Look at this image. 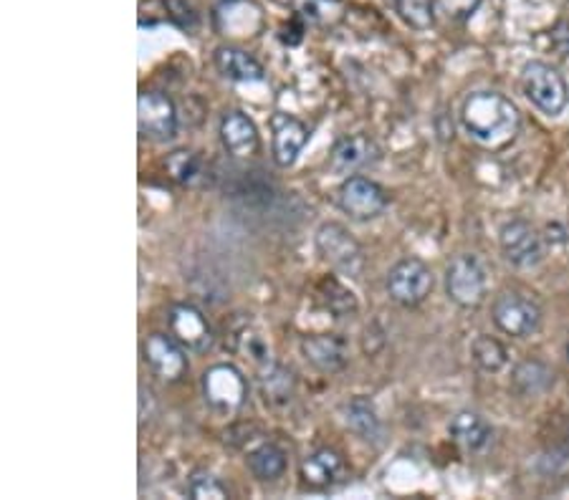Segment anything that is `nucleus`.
Wrapping results in <instances>:
<instances>
[{"label": "nucleus", "mask_w": 569, "mask_h": 500, "mask_svg": "<svg viewBox=\"0 0 569 500\" xmlns=\"http://www.w3.org/2000/svg\"><path fill=\"white\" fill-rule=\"evenodd\" d=\"M491 316L496 329L511 336V339H527V336L537 334L541 326L539 304L531 296L519 294V290H504L501 296H496Z\"/></svg>", "instance_id": "7"}, {"label": "nucleus", "mask_w": 569, "mask_h": 500, "mask_svg": "<svg viewBox=\"0 0 569 500\" xmlns=\"http://www.w3.org/2000/svg\"><path fill=\"white\" fill-rule=\"evenodd\" d=\"M205 405L221 417L241 412L248 399V379L233 364H213L203 375Z\"/></svg>", "instance_id": "4"}, {"label": "nucleus", "mask_w": 569, "mask_h": 500, "mask_svg": "<svg viewBox=\"0 0 569 500\" xmlns=\"http://www.w3.org/2000/svg\"><path fill=\"white\" fill-rule=\"evenodd\" d=\"M460 124L484 147L504 150L517 140L521 114L517 104L499 91H476L460 104Z\"/></svg>", "instance_id": "1"}, {"label": "nucleus", "mask_w": 569, "mask_h": 500, "mask_svg": "<svg viewBox=\"0 0 569 500\" xmlns=\"http://www.w3.org/2000/svg\"><path fill=\"white\" fill-rule=\"evenodd\" d=\"M552 385V369L547 367L545 361H521L517 371H514V387L519 389L521 395H539Z\"/></svg>", "instance_id": "28"}, {"label": "nucleus", "mask_w": 569, "mask_h": 500, "mask_svg": "<svg viewBox=\"0 0 569 500\" xmlns=\"http://www.w3.org/2000/svg\"><path fill=\"white\" fill-rule=\"evenodd\" d=\"M142 359L150 371L162 381H175L187 375V349L180 344L173 334H150L142 344Z\"/></svg>", "instance_id": "11"}, {"label": "nucleus", "mask_w": 569, "mask_h": 500, "mask_svg": "<svg viewBox=\"0 0 569 500\" xmlns=\"http://www.w3.org/2000/svg\"><path fill=\"white\" fill-rule=\"evenodd\" d=\"M383 160V150L367 134H347L334 142L329 154V170L334 175H357L359 170L375 167Z\"/></svg>", "instance_id": "14"}, {"label": "nucleus", "mask_w": 569, "mask_h": 500, "mask_svg": "<svg viewBox=\"0 0 569 500\" xmlns=\"http://www.w3.org/2000/svg\"><path fill=\"white\" fill-rule=\"evenodd\" d=\"M471 359L478 369L486 371V375H496V371H501L506 364H509V351H506L499 339H494L489 334H481L476 336L471 344Z\"/></svg>", "instance_id": "27"}, {"label": "nucleus", "mask_w": 569, "mask_h": 500, "mask_svg": "<svg viewBox=\"0 0 569 500\" xmlns=\"http://www.w3.org/2000/svg\"><path fill=\"white\" fill-rule=\"evenodd\" d=\"M177 106L165 91L148 89L138 99V130L148 142H170L177 136Z\"/></svg>", "instance_id": "8"}, {"label": "nucleus", "mask_w": 569, "mask_h": 500, "mask_svg": "<svg viewBox=\"0 0 569 500\" xmlns=\"http://www.w3.org/2000/svg\"><path fill=\"white\" fill-rule=\"evenodd\" d=\"M167 331L183 344L187 351L205 354L213 347L215 331L207 316L193 304H173L167 308Z\"/></svg>", "instance_id": "12"}, {"label": "nucleus", "mask_w": 569, "mask_h": 500, "mask_svg": "<svg viewBox=\"0 0 569 500\" xmlns=\"http://www.w3.org/2000/svg\"><path fill=\"white\" fill-rule=\"evenodd\" d=\"M319 302L324 304L329 314H334L337 318H352L357 314V298L347 286H342L337 278H324L319 288Z\"/></svg>", "instance_id": "26"}, {"label": "nucleus", "mask_w": 569, "mask_h": 500, "mask_svg": "<svg viewBox=\"0 0 569 500\" xmlns=\"http://www.w3.org/2000/svg\"><path fill=\"white\" fill-rule=\"evenodd\" d=\"M342 422L363 440H377L383 432L377 409L367 397H352L349 402L342 405Z\"/></svg>", "instance_id": "21"}, {"label": "nucleus", "mask_w": 569, "mask_h": 500, "mask_svg": "<svg viewBox=\"0 0 569 500\" xmlns=\"http://www.w3.org/2000/svg\"><path fill=\"white\" fill-rule=\"evenodd\" d=\"M446 294L460 308H478L489 294V268L476 253H460L446 268Z\"/></svg>", "instance_id": "3"}, {"label": "nucleus", "mask_w": 569, "mask_h": 500, "mask_svg": "<svg viewBox=\"0 0 569 500\" xmlns=\"http://www.w3.org/2000/svg\"><path fill=\"white\" fill-rule=\"evenodd\" d=\"M499 245L504 258L511 263L514 268L529 271L537 268L545 261V238L529 221L514 217V221L504 223L499 233Z\"/></svg>", "instance_id": "10"}, {"label": "nucleus", "mask_w": 569, "mask_h": 500, "mask_svg": "<svg viewBox=\"0 0 569 500\" xmlns=\"http://www.w3.org/2000/svg\"><path fill=\"white\" fill-rule=\"evenodd\" d=\"M521 91L547 116L562 114L569 99L567 81L555 67H549L545 61H529L521 69Z\"/></svg>", "instance_id": "5"}, {"label": "nucleus", "mask_w": 569, "mask_h": 500, "mask_svg": "<svg viewBox=\"0 0 569 500\" xmlns=\"http://www.w3.org/2000/svg\"><path fill=\"white\" fill-rule=\"evenodd\" d=\"M219 134L223 150L236 160H248L261 147V134L256 122H253L246 112H241V109H228V112L221 116Z\"/></svg>", "instance_id": "15"}, {"label": "nucleus", "mask_w": 569, "mask_h": 500, "mask_svg": "<svg viewBox=\"0 0 569 500\" xmlns=\"http://www.w3.org/2000/svg\"><path fill=\"white\" fill-rule=\"evenodd\" d=\"M450 440L466 452H484L494 442V427L478 412H458L448 425Z\"/></svg>", "instance_id": "19"}, {"label": "nucleus", "mask_w": 569, "mask_h": 500, "mask_svg": "<svg viewBox=\"0 0 569 500\" xmlns=\"http://www.w3.org/2000/svg\"><path fill=\"white\" fill-rule=\"evenodd\" d=\"M271 157L278 167H292L299 160L302 150L309 142V126L294 114L274 112L271 114Z\"/></svg>", "instance_id": "13"}, {"label": "nucleus", "mask_w": 569, "mask_h": 500, "mask_svg": "<svg viewBox=\"0 0 569 500\" xmlns=\"http://www.w3.org/2000/svg\"><path fill=\"white\" fill-rule=\"evenodd\" d=\"M304 359L319 371H339L349 361V341L342 334H309L302 339Z\"/></svg>", "instance_id": "17"}, {"label": "nucleus", "mask_w": 569, "mask_h": 500, "mask_svg": "<svg viewBox=\"0 0 569 500\" xmlns=\"http://www.w3.org/2000/svg\"><path fill=\"white\" fill-rule=\"evenodd\" d=\"M387 296L405 308L420 306L436 288V276L426 261L408 256L397 261L385 278Z\"/></svg>", "instance_id": "6"}, {"label": "nucleus", "mask_w": 569, "mask_h": 500, "mask_svg": "<svg viewBox=\"0 0 569 500\" xmlns=\"http://www.w3.org/2000/svg\"><path fill=\"white\" fill-rule=\"evenodd\" d=\"M387 3L413 31H428L436 25V0H387Z\"/></svg>", "instance_id": "25"}, {"label": "nucleus", "mask_w": 569, "mask_h": 500, "mask_svg": "<svg viewBox=\"0 0 569 500\" xmlns=\"http://www.w3.org/2000/svg\"><path fill=\"white\" fill-rule=\"evenodd\" d=\"M347 476V462L337 450L322 448L306 455L299 466V478L306 488L312 490H329L339 486Z\"/></svg>", "instance_id": "16"}, {"label": "nucleus", "mask_w": 569, "mask_h": 500, "mask_svg": "<svg viewBox=\"0 0 569 500\" xmlns=\"http://www.w3.org/2000/svg\"><path fill=\"white\" fill-rule=\"evenodd\" d=\"M246 466L251 476L261 480V483H276L286 472V452L274 442H264L248 452Z\"/></svg>", "instance_id": "22"}, {"label": "nucleus", "mask_w": 569, "mask_h": 500, "mask_svg": "<svg viewBox=\"0 0 569 500\" xmlns=\"http://www.w3.org/2000/svg\"><path fill=\"white\" fill-rule=\"evenodd\" d=\"M549 41H552L559 57H569V21H559L555 29L549 31Z\"/></svg>", "instance_id": "31"}, {"label": "nucleus", "mask_w": 569, "mask_h": 500, "mask_svg": "<svg viewBox=\"0 0 569 500\" xmlns=\"http://www.w3.org/2000/svg\"><path fill=\"white\" fill-rule=\"evenodd\" d=\"M314 245L322 261L347 278H359L365 271V251L342 223H322L314 233Z\"/></svg>", "instance_id": "2"}, {"label": "nucleus", "mask_w": 569, "mask_h": 500, "mask_svg": "<svg viewBox=\"0 0 569 500\" xmlns=\"http://www.w3.org/2000/svg\"><path fill=\"white\" fill-rule=\"evenodd\" d=\"M261 397L271 409H284L294 402L296 397V377L294 371L284 367V364H271L266 371L258 375Z\"/></svg>", "instance_id": "20"}, {"label": "nucleus", "mask_w": 569, "mask_h": 500, "mask_svg": "<svg viewBox=\"0 0 569 500\" xmlns=\"http://www.w3.org/2000/svg\"><path fill=\"white\" fill-rule=\"evenodd\" d=\"M187 496L195 498V500H207V498L223 500V498H228L231 493H228V486H225L221 478H215L213 472L195 470L193 476L187 478Z\"/></svg>", "instance_id": "30"}, {"label": "nucleus", "mask_w": 569, "mask_h": 500, "mask_svg": "<svg viewBox=\"0 0 569 500\" xmlns=\"http://www.w3.org/2000/svg\"><path fill=\"white\" fill-rule=\"evenodd\" d=\"M567 359H569V344H567Z\"/></svg>", "instance_id": "32"}, {"label": "nucleus", "mask_w": 569, "mask_h": 500, "mask_svg": "<svg viewBox=\"0 0 569 500\" xmlns=\"http://www.w3.org/2000/svg\"><path fill=\"white\" fill-rule=\"evenodd\" d=\"M233 349H236L243 359H248L256 371H266L271 364H274V357H271V347L264 339V334L253 326H241L238 331H233Z\"/></svg>", "instance_id": "23"}, {"label": "nucleus", "mask_w": 569, "mask_h": 500, "mask_svg": "<svg viewBox=\"0 0 569 500\" xmlns=\"http://www.w3.org/2000/svg\"><path fill=\"white\" fill-rule=\"evenodd\" d=\"M165 170L183 187H197L205 180V162L190 150L170 152L165 160Z\"/></svg>", "instance_id": "24"}, {"label": "nucleus", "mask_w": 569, "mask_h": 500, "mask_svg": "<svg viewBox=\"0 0 569 500\" xmlns=\"http://www.w3.org/2000/svg\"><path fill=\"white\" fill-rule=\"evenodd\" d=\"M296 16L309 25H327L339 11V0H288Z\"/></svg>", "instance_id": "29"}, {"label": "nucleus", "mask_w": 569, "mask_h": 500, "mask_svg": "<svg viewBox=\"0 0 569 500\" xmlns=\"http://www.w3.org/2000/svg\"><path fill=\"white\" fill-rule=\"evenodd\" d=\"M337 207L345 215H349L352 221L367 223L373 217L383 215L387 207V193L375 180L365 175H349L337 187Z\"/></svg>", "instance_id": "9"}, {"label": "nucleus", "mask_w": 569, "mask_h": 500, "mask_svg": "<svg viewBox=\"0 0 569 500\" xmlns=\"http://www.w3.org/2000/svg\"><path fill=\"white\" fill-rule=\"evenodd\" d=\"M213 63L219 74L236 84H261L266 81V69L238 45H219L213 53Z\"/></svg>", "instance_id": "18"}]
</instances>
